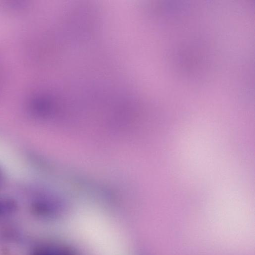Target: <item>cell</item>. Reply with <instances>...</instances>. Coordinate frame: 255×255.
Segmentation results:
<instances>
[{"label":"cell","mask_w":255,"mask_h":255,"mask_svg":"<svg viewBox=\"0 0 255 255\" xmlns=\"http://www.w3.org/2000/svg\"><path fill=\"white\" fill-rule=\"evenodd\" d=\"M3 181V175L2 171L0 169V186L2 184Z\"/></svg>","instance_id":"1"}]
</instances>
